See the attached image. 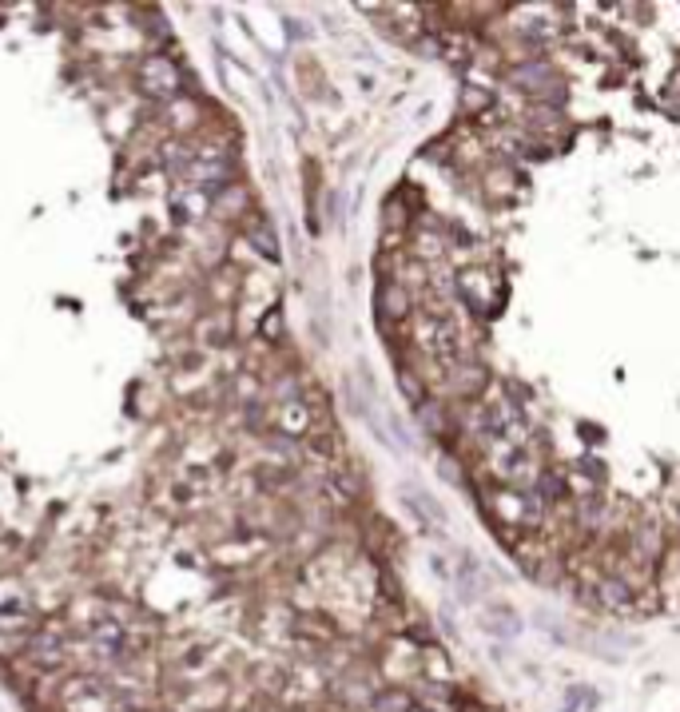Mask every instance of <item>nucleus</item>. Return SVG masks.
<instances>
[{
	"label": "nucleus",
	"instance_id": "15",
	"mask_svg": "<svg viewBox=\"0 0 680 712\" xmlns=\"http://www.w3.org/2000/svg\"><path fill=\"white\" fill-rule=\"evenodd\" d=\"M557 712H581V685L569 688L565 700H562V708H557Z\"/></svg>",
	"mask_w": 680,
	"mask_h": 712
},
{
	"label": "nucleus",
	"instance_id": "10",
	"mask_svg": "<svg viewBox=\"0 0 680 712\" xmlns=\"http://www.w3.org/2000/svg\"><path fill=\"white\" fill-rule=\"evenodd\" d=\"M462 108L469 116H486L494 108V92H486V88H462Z\"/></svg>",
	"mask_w": 680,
	"mask_h": 712
},
{
	"label": "nucleus",
	"instance_id": "2",
	"mask_svg": "<svg viewBox=\"0 0 680 712\" xmlns=\"http://www.w3.org/2000/svg\"><path fill=\"white\" fill-rule=\"evenodd\" d=\"M549 80H557V68L549 64L545 56H529V60H522V64L509 68V84H514L517 92H525V96H537Z\"/></svg>",
	"mask_w": 680,
	"mask_h": 712
},
{
	"label": "nucleus",
	"instance_id": "9",
	"mask_svg": "<svg viewBox=\"0 0 680 712\" xmlns=\"http://www.w3.org/2000/svg\"><path fill=\"white\" fill-rule=\"evenodd\" d=\"M378 307H382V315H390V318H402L406 310H410V295H406L402 287L386 283L382 290H378Z\"/></svg>",
	"mask_w": 680,
	"mask_h": 712
},
{
	"label": "nucleus",
	"instance_id": "11",
	"mask_svg": "<svg viewBox=\"0 0 680 712\" xmlns=\"http://www.w3.org/2000/svg\"><path fill=\"white\" fill-rule=\"evenodd\" d=\"M418 418H422V426L434 438H446V414H442V406H438V403H422V406H418Z\"/></svg>",
	"mask_w": 680,
	"mask_h": 712
},
{
	"label": "nucleus",
	"instance_id": "13",
	"mask_svg": "<svg viewBox=\"0 0 680 712\" xmlns=\"http://www.w3.org/2000/svg\"><path fill=\"white\" fill-rule=\"evenodd\" d=\"M522 36H529V40H549V36H557V24H549V20H522Z\"/></svg>",
	"mask_w": 680,
	"mask_h": 712
},
{
	"label": "nucleus",
	"instance_id": "16",
	"mask_svg": "<svg viewBox=\"0 0 680 712\" xmlns=\"http://www.w3.org/2000/svg\"><path fill=\"white\" fill-rule=\"evenodd\" d=\"M414 712H422V708H414Z\"/></svg>",
	"mask_w": 680,
	"mask_h": 712
},
{
	"label": "nucleus",
	"instance_id": "4",
	"mask_svg": "<svg viewBox=\"0 0 680 712\" xmlns=\"http://www.w3.org/2000/svg\"><path fill=\"white\" fill-rule=\"evenodd\" d=\"M486 386H489V370L482 363H466V366L449 370V394L477 398V394H486Z\"/></svg>",
	"mask_w": 680,
	"mask_h": 712
},
{
	"label": "nucleus",
	"instance_id": "8",
	"mask_svg": "<svg viewBox=\"0 0 680 712\" xmlns=\"http://www.w3.org/2000/svg\"><path fill=\"white\" fill-rule=\"evenodd\" d=\"M370 712H414V697L406 688H382L370 700Z\"/></svg>",
	"mask_w": 680,
	"mask_h": 712
},
{
	"label": "nucleus",
	"instance_id": "5",
	"mask_svg": "<svg viewBox=\"0 0 680 712\" xmlns=\"http://www.w3.org/2000/svg\"><path fill=\"white\" fill-rule=\"evenodd\" d=\"M593 593L605 609H633V601H637V589L628 585L625 574H605L601 581H597Z\"/></svg>",
	"mask_w": 680,
	"mask_h": 712
},
{
	"label": "nucleus",
	"instance_id": "7",
	"mask_svg": "<svg viewBox=\"0 0 680 712\" xmlns=\"http://www.w3.org/2000/svg\"><path fill=\"white\" fill-rule=\"evenodd\" d=\"M458 593H462L466 605H474L477 593H482V565L474 557H462V565H458Z\"/></svg>",
	"mask_w": 680,
	"mask_h": 712
},
{
	"label": "nucleus",
	"instance_id": "14",
	"mask_svg": "<svg viewBox=\"0 0 680 712\" xmlns=\"http://www.w3.org/2000/svg\"><path fill=\"white\" fill-rule=\"evenodd\" d=\"M438 470H442V478H446V481H454V486H462V481H466V474L458 470L454 458H442V466H438Z\"/></svg>",
	"mask_w": 680,
	"mask_h": 712
},
{
	"label": "nucleus",
	"instance_id": "6",
	"mask_svg": "<svg viewBox=\"0 0 680 712\" xmlns=\"http://www.w3.org/2000/svg\"><path fill=\"white\" fill-rule=\"evenodd\" d=\"M486 633H489V637H497V641H514L517 633H522V617H517L509 605H494V609H486Z\"/></svg>",
	"mask_w": 680,
	"mask_h": 712
},
{
	"label": "nucleus",
	"instance_id": "3",
	"mask_svg": "<svg viewBox=\"0 0 680 712\" xmlns=\"http://www.w3.org/2000/svg\"><path fill=\"white\" fill-rule=\"evenodd\" d=\"M641 645L633 633H621V629H601V633H593V637H585V649L593 657H601V660H609V665H621L625 660V653H633V649Z\"/></svg>",
	"mask_w": 680,
	"mask_h": 712
},
{
	"label": "nucleus",
	"instance_id": "1",
	"mask_svg": "<svg viewBox=\"0 0 680 712\" xmlns=\"http://www.w3.org/2000/svg\"><path fill=\"white\" fill-rule=\"evenodd\" d=\"M458 295H462L477 315H497L494 275H486V271H466V275H458Z\"/></svg>",
	"mask_w": 680,
	"mask_h": 712
},
{
	"label": "nucleus",
	"instance_id": "12",
	"mask_svg": "<svg viewBox=\"0 0 680 712\" xmlns=\"http://www.w3.org/2000/svg\"><path fill=\"white\" fill-rule=\"evenodd\" d=\"M398 390H402V394H406L414 406H422V403H426V386L418 383V378L410 375V370H398Z\"/></svg>",
	"mask_w": 680,
	"mask_h": 712
}]
</instances>
